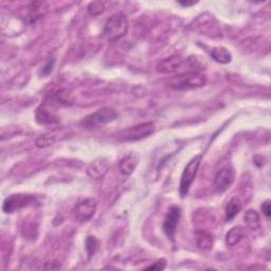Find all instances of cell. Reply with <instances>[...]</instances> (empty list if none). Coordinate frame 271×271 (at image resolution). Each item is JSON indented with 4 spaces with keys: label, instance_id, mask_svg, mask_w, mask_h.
<instances>
[{
    "label": "cell",
    "instance_id": "cell-1",
    "mask_svg": "<svg viewBox=\"0 0 271 271\" xmlns=\"http://www.w3.org/2000/svg\"><path fill=\"white\" fill-rule=\"evenodd\" d=\"M128 31V19L125 14H113L106 21L102 36L108 42H114L124 36Z\"/></svg>",
    "mask_w": 271,
    "mask_h": 271
},
{
    "label": "cell",
    "instance_id": "cell-19",
    "mask_svg": "<svg viewBox=\"0 0 271 271\" xmlns=\"http://www.w3.org/2000/svg\"><path fill=\"white\" fill-rule=\"evenodd\" d=\"M55 139H56V137L53 134L42 135V136H39L36 139L35 145L37 147H39V149H43V147H47V146L52 145L55 142Z\"/></svg>",
    "mask_w": 271,
    "mask_h": 271
},
{
    "label": "cell",
    "instance_id": "cell-12",
    "mask_svg": "<svg viewBox=\"0 0 271 271\" xmlns=\"http://www.w3.org/2000/svg\"><path fill=\"white\" fill-rule=\"evenodd\" d=\"M139 163V156L135 153H128L120 161V172L124 176H129L134 173Z\"/></svg>",
    "mask_w": 271,
    "mask_h": 271
},
{
    "label": "cell",
    "instance_id": "cell-11",
    "mask_svg": "<svg viewBox=\"0 0 271 271\" xmlns=\"http://www.w3.org/2000/svg\"><path fill=\"white\" fill-rule=\"evenodd\" d=\"M183 64V60L178 55L170 56L168 59L162 60L157 65V71L162 73V75H170L177 71Z\"/></svg>",
    "mask_w": 271,
    "mask_h": 271
},
{
    "label": "cell",
    "instance_id": "cell-22",
    "mask_svg": "<svg viewBox=\"0 0 271 271\" xmlns=\"http://www.w3.org/2000/svg\"><path fill=\"white\" fill-rule=\"evenodd\" d=\"M54 66H55V60L54 59H51L49 60L42 68H40V70L38 71V76L39 78H47L49 77L52 73L53 69H54Z\"/></svg>",
    "mask_w": 271,
    "mask_h": 271
},
{
    "label": "cell",
    "instance_id": "cell-15",
    "mask_svg": "<svg viewBox=\"0 0 271 271\" xmlns=\"http://www.w3.org/2000/svg\"><path fill=\"white\" fill-rule=\"evenodd\" d=\"M243 209V203L239 197H233L228 202L225 214H226V221H231Z\"/></svg>",
    "mask_w": 271,
    "mask_h": 271
},
{
    "label": "cell",
    "instance_id": "cell-17",
    "mask_svg": "<svg viewBox=\"0 0 271 271\" xmlns=\"http://www.w3.org/2000/svg\"><path fill=\"white\" fill-rule=\"evenodd\" d=\"M245 236V229L241 226L233 227L226 235V244L229 247H233V246L239 244L243 237Z\"/></svg>",
    "mask_w": 271,
    "mask_h": 271
},
{
    "label": "cell",
    "instance_id": "cell-21",
    "mask_svg": "<svg viewBox=\"0 0 271 271\" xmlns=\"http://www.w3.org/2000/svg\"><path fill=\"white\" fill-rule=\"evenodd\" d=\"M87 9L89 14H91L92 16H97L105 11V3L102 1L90 2Z\"/></svg>",
    "mask_w": 271,
    "mask_h": 271
},
{
    "label": "cell",
    "instance_id": "cell-8",
    "mask_svg": "<svg viewBox=\"0 0 271 271\" xmlns=\"http://www.w3.org/2000/svg\"><path fill=\"white\" fill-rule=\"evenodd\" d=\"M235 179V172L231 166H226L217 172L214 179V186L217 192H225L232 185Z\"/></svg>",
    "mask_w": 271,
    "mask_h": 271
},
{
    "label": "cell",
    "instance_id": "cell-5",
    "mask_svg": "<svg viewBox=\"0 0 271 271\" xmlns=\"http://www.w3.org/2000/svg\"><path fill=\"white\" fill-rule=\"evenodd\" d=\"M155 123L153 122H146V123H141L137 126L129 127L127 129H124L121 131L119 135V139L122 141H139L142 140L144 138L150 137L155 133Z\"/></svg>",
    "mask_w": 271,
    "mask_h": 271
},
{
    "label": "cell",
    "instance_id": "cell-6",
    "mask_svg": "<svg viewBox=\"0 0 271 271\" xmlns=\"http://www.w3.org/2000/svg\"><path fill=\"white\" fill-rule=\"evenodd\" d=\"M36 201V197L30 194H13L6 197L2 204V210L6 214L26 208Z\"/></svg>",
    "mask_w": 271,
    "mask_h": 271
},
{
    "label": "cell",
    "instance_id": "cell-2",
    "mask_svg": "<svg viewBox=\"0 0 271 271\" xmlns=\"http://www.w3.org/2000/svg\"><path fill=\"white\" fill-rule=\"evenodd\" d=\"M207 78L198 71H186L172 80L171 87L175 90H192L203 87Z\"/></svg>",
    "mask_w": 271,
    "mask_h": 271
},
{
    "label": "cell",
    "instance_id": "cell-24",
    "mask_svg": "<svg viewBox=\"0 0 271 271\" xmlns=\"http://www.w3.org/2000/svg\"><path fill=\"white\" fill-rule=\"evenodd\" d=\"M262 211L264 213L267 218H270L271 216V208H270V200H265L262 204Z\"/></svg>",
    "mask_w": 271,
    "mask_h": 271
},
{
    "label": "cell",
    "instance_id": "cell-9",
    "mask_svg": "<svg viewBox=\"0 0 271 271\" xmlns=\"http://www.w3.org/2000/svg\"><path fill=\"white\" fill-rule=\"evenodd\" d=\"M180 215H181V209L177 206H173L170 208L166 218H164V223L162 227L163 232L166 233V235L171 240H174L177 226L179 224Z\"/></svg>",
    "mask_w": 271,
    "mask_h": 271
},
{
    "label": "cell",
    "instance_id": "cell-13",
    "mask_svg": "<svg viewBox=\"0 0 271 271\" xmlns=\"http://www.w3.org/2000/svg\"><path fill=\"white\" fill-rule=\"evenodd\" d=\"M196 244L197 247L204 251H209L213 248V244H214V239L213 235L204 230H197L196 233Z\"/></svg>",
    "mask_w": 271,
    "mask_h": 271
},
{
    "label": "cell",
    "instance_id": "cell-10",
    "mask_svg": "<svg viewBox=\"0 0 271 271\" xmlns=\"http://www.w3.org/2000/svg\"><path fill=\"white\" fill-rule=\"evenodd\" d=\"M110 169L109 161L104 157H98L94 159L87 168V174L90 178L101 179L103 178Z\"/></svg>",
    "mask_w": 271,
    "mask_h": 271
},
{
    "label": "cell",
    "instance_id": "cell-14",
    "mask_svg": "<svg viewBox=\"0 0 271 271\" xmlns=\"http://www.w3.org/2000/svg\"><path fill=\"white\" fill-rule=\"evenodd\" d=\"M36 121L39 124L44 125H54L59 123V119L51 111H49V109L45 107V105H42L39 108H37Z\"/></svg>",
    "mask_w": 271,
    "mask_h": 271
},
{
    "label": "cell",
    "instance_id": "cell-18",
    "mask_svg": "<svg viewBox=\"0 0 271 271\" xmlns=\"http://www.w3.org/2000/svg\"><path fill=\"white\" fill-rule=\"evenodd\" d=\"M245 223L250 230H258L261 226V219L259 213L256 210H248L245 214Z\"/></svg>",
    "mask_w": 271,
    "mask_h": 271
},
{
    "label": "cell",
    "instance_id": "cell-4",
    "mask_svg": "<svg viewBox=\"0 0 271 271\" xmlns=\"http://www.w3.org/2000/svg\"><path fill=\"white\" fill-rule=\"evenodd\" d=\"M201 155H197L193 157L188 163L185 166L181 179H180V184H179V193L180 196L184 198V197L188 194V191L194 182V179L197 175V172H198L199 166L201 163Z\"/></svg>",
    "mask_w": 271,
    "mask_h": 271
},
{
    "label": "cell",
    "instance_id": "cell-20",
    "mask_svg": "<svg viewBox=\"0 0 271 271\" xmlns=\"http://www.w3.org/2000/svg\"><path fill=\"white\" fill-rule=\"evenodd\" d=\"M86 250L89 258H91L92 256H94V253L96 252L97 248H98V241L96 240L95 236H88L86 239Z\"/></svg>",
    "mask_w": 271,
    "mask_h": 271
},
{
    "label": "cell",
    "instance_id": "cell-16",
    "mask_svg": "<svg viewBox=\"0 0 271 271\" xmlns=\"http://www.w3.org/2000/svg\"><path fill=\"white\" fill-rule=\"evenodd\" d=\"M212 59L219 64H229L232 61V54L225 47H215L211 51Z\"/></svg>",
    "mask_w": 271,
    "mask_h": 271
},
{
    "label": "cell",
    "instance_id": "cell-3",
    "mask_svg": "<svg viewBox=\"0 0 271 271\" xmlns=\"http://www.w3.org/2000/svg\"><path fill=\"white\" fill-rule=\"evenodd\" d=\"M118 118V112L111 107H103L88 114L81 121V125L85 128H96L110 123Z\"/></svg>",
    "mask_w": 271,
    "mask_h": 271
},
{
    "label": "cell",
    "instance_id": "cell-7",
    "mask_svg": "<svg viewBox=\"0 0 271 271\" xmlns=\"http://www.w3.org/2000/svg\"><path fill=\"white\" fill-rule=\"evenodd\" d=\"M96 207V200L92 197H89V198H85L77 203V206L73 209V215H75V218L78 221L84 223V221L91 219V217L95 214Z\"/></svg>",
    "mask_w": 271,
    "mask_h": 271
},
{
    "label": "cell",
    "instance_id": "cell-23",
    "mask_svg": "<svg viewBox=\"0 0 271 271\" xmlns=\"http://www.w3.org/2000/svg\"><path fill=\"white\" fill-rule=\"evenodd\" d=\"M166 267H167V261L164 260V259H161V260L157 261L156 263H154L153 265L147 267L146 270H157V271H160V270H163Z\"/></svg>",
    "mask_w": 271,
    "mask_h": 271
},
{
    "label": "cell",
    "instance_id": "cell-25",
    "mask_svg": "<svg viewBox=\"0 0 271 271\" xmlns=\"http://www.w3.org/2000/svg\"><path fill=\"white\" fill-rule=\"evenodd\" d=\"M180 4H181V5H184V6H190V5H193V4H195V2L194 1H192V2H179Z\"/></svg>",
    "mask_w": 271,
    "mask_h": 271
}]
</instances>
